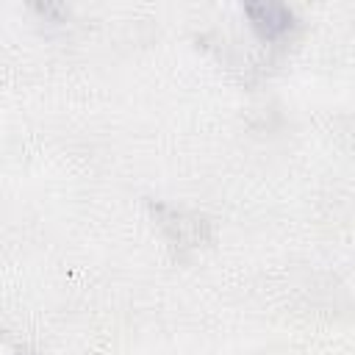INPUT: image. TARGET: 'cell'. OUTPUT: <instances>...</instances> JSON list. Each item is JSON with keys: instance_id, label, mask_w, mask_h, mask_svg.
I'll return each instance as SVG.
<instances>
[{"instance_id": "6da1fadb", "label": "cell", "mask_w": 355, "mask_h": 355, "mask_svg": "<svg viewBox=\"0 0 355 355\" xmlns=\"http://www.w3.org/2000/svg\"><path fill=\"white\" fill-rule=\"evenodd\" d=\"M244 14L250 19V28L263 42H277L297 28V17L280 3H247Z\"/></svg>"}, {"instance_id": "7a4b0ae2", "label": "cell", "mask_w": 355, "mask_h": 355, "mask_svg": "<svg viewBox=\"0 0 355 355\" xmlns=\"http://www.w3.org/2000/svg\"><path fill=\"white\" fill-rule=\"evenodd\" d=\"M14 355H33V352H14Z\"/></svg>"}]
</instances>
